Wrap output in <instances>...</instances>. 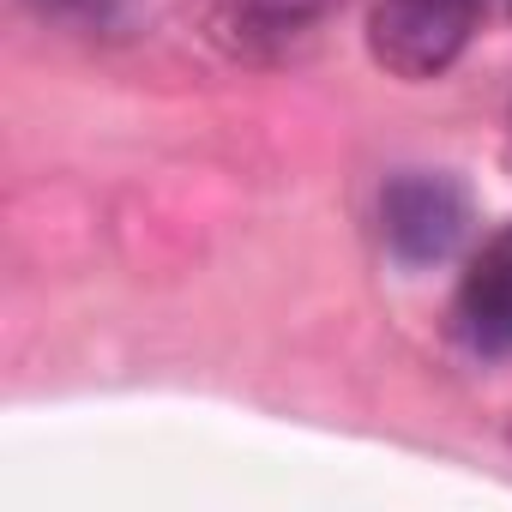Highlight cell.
I'll list each match as a JSON object with an SVG mask.
<instances>
[{"label":"cell","instance_id":"cell-5","mask_svg":"<svg viewBox=\"0 0 512 512\" xmlns=\"http://www.w3.org/2000/svg\"><path fill=\"white\" fill-rule=\"evenodd\" d=\"M25 7L55 25H109L115 19V0H25Z\"/></svg>","mask_w":512,"mask_h":512},{"label":"cell","instance_id":"cell-6","mask_svg":"<svg viewBox=\"0 0 512 512\" xmlns=\"http://www.w3.org/2000/svg\"><path fill=\"white\" fill-rule=\"evenodd\" d=\"M500 7H506V13H512V0H500Z\"/></svg>","mask_w":512,"mask_h":512},{"label":"cell","instance_id":"cell-3","mask_svg":"<svg viewBox=\"0 0 512 512\" xmlns=\"http://www.w3.org/2000/svg\"><path fill=\"white\" fill-rule=\"evenodd\" d=\"M452 326L476 356H512V229H494L458 278Z\"/></svg>","mask_w":512,"mask_h":512},{"label":"cell","instance_id":"cell-4","mask_svg":"<svg viewBox=\"0 0 512 512\" xmlns=\"http://www.w3.org/2000/svg\"><path fill=\"white\" fill-rule=\"evenodd\" d=\"M332 7L338 0H235V19L247 31H260V37H290V31L320 25Z\"/></svg>","mask_w":512,"mask_h":512},{"label":"cell","instance_id":"cell-1","mask_svg":"<svg viewBox=\"0 0 512 512\" xmlns=\"http://www.w3.org/2000/svg\"><path fill=\"white\" fill-rule=\"evenodd\" d=\"M488 0H380L368 13V55L392 79H440L476 37Z\"/></svg>","mask_w":512,"mask_h":512},{"label":"cell","instance_id":"cell-2","mask_svg":"<svg viewBox=\"0 0 512 512\" xmlns=\"http://www.w3.org/2000/svg\"><path fill=\"white\" fill-rule=\"evenodd\" d=\"M470 229V193L440 169H404L380 187V235L392 260L440 266Z\"/></svg>","mask_w":512,"mask_h":512}]
</instances>
